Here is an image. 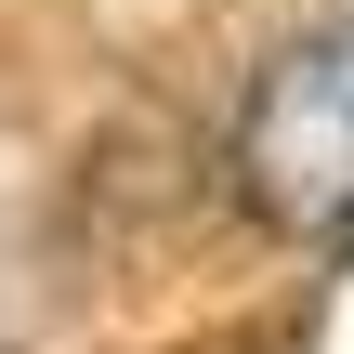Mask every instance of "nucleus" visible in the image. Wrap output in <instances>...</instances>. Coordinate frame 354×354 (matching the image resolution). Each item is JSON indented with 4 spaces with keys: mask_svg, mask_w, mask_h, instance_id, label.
I'll list each match as a JSON object with an SVG mask.
<instances>
[{
    "mask_svg": "<svg viewBox=\"0 0 354 354\" xmlns=\"http://www.w3.org/2000/svg\"><path fill=\"white\" fill-rule=\"evenodd\" d=\"M236 197L276 236H302V250L354 236V13L302 26L250 79V105H236Z\"/></svg>",
    "mask_w": 354,
    "mask_h": 354,
    "instance_id": "nucleus-1",
    "label": "nucleus"
}]
</instances>
